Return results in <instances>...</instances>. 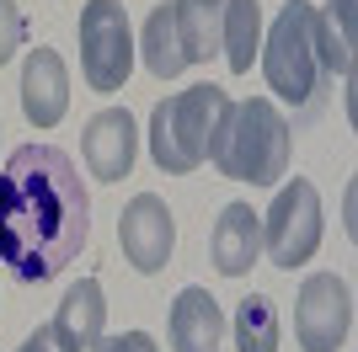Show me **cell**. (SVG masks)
<instances>
[{
	"instance_id": "1",
	"label": "cell",
	"mask_w": 358,
	"mask_h": 352,
	"mask_svg": "<svg viewBox=\"0 0 358 352\" xmlns=\"http://www.w3.org/2000/svg\"><path fill=\"white\" fill-rule=\"evenodd\" d=\"M91 192L54 145H22L0 171V262L22 283H43L80 256Z\"/></svg>"
},
{
	"instance_id": "2",
	"label": "cell",
	"mask_w": 358,
	"mask_h": 352,
	"mask_svg": "<svg viewBox=\"0 0 358 352\" xmlns=\"http://www.w3.org/2000/svg\"><path fill=\"white\" fill-rule=\"evenodd\" d=\"M289 149H294L289 117L268 96H252V102H230V112H224L220 133H214V145H209V161L230 182L273 187L289 171Z\"/></svg>"
},
{
	"instance_id": "3",
	"label": "cell",
	"mask_w": 358,
	"mask_h": 352,
	"mask_svg": "<svg viewBox=\"0 0 358 352\" xmlns=\"http://www.w3.org/2000/svg\"><path fill=\"white\" fill-rule=\"evenodd\" d=\"M310 0H289L273 32L262 38V75H268V86L278 102H289L299 117H315L321 102H327V70H321V59H315V38H310Z\"/></svg>"
},
{
	"instance_id": "4",
	"label": "cell",
	"mask_w": 358,
	"mask_h": 352,
	"mask_svg": "<svg viewBox=\"0 0 358 352\" xmlns=\"http://www.w3.org/2000/svg\"><path fill=\"white\" fill-rule=\"evenodd\" d=\"M224 112H230V96L214 80L155 102V112H150V155H155V166L171 171V176L198 171V166L209 161V145H214V133H220Z\"/></svg>"
},
{
	"instance_id": "5",
	"label": "cell",
	"mask_w": 358,
	"mask_h": 352,
	"mask_svg": "<svg viewBox=\"0 0 358 352\" xmlns=\"http://www.w3.org/2000/svg\"><path fill=\"white\" fill-rule=\"evenodd\" d=\"M134 70V32H129V11L118 0H86L80 6V75L91 91H123Z\"/></svg>"
},
{
	"instance_id": "6",
	"label": "cell",
	"mask_w": 358,
	"mask_h": 352,
	"mask_svg": "<svg viewBox=\"0 0 358 352\" xmlns=\"http://www.w3.org/2000/svg\"><path fill=\"white\" fill-rule=\"evenodd\" d=\"M321 230H327V224H321V192H315L305 176H294V182L278 187L273 208L262 214V251H268L273 267L294 272L299 262H310V256H315Z\"/></svg>"
},
{
	"instance_id": "7",
	"label": "cell",
	"mask_w": 358,
	"mask_h": 352,
	"mask_svg": "<svg viewBox=\"0 0 358 352\" xmlns=\"http://www.w3.org/2000/svg\"><path fill=\"white\" fill-rule=\"evenodd\" d=\"M353 331V293L337 272H310L294 299V337L305 352H337Z\"/></svg>"
},
{
	"instance_id": "8",
	"label": "cell",
	"mask_w": 358,
	"mask_h": 352,
	"mask_svg": "<svg viewBox=\"0 0 358 352\" xmlns=\"http://www.w3.org/2000/svg\"><path fill=\"white\" fill-rule=\"evenodd\" d=\"M118 246L129 256L134 272H161L171 262V246H177V219H171V208L155 198V192H139L134 203L123 208L118 219Z\"/></svg>"
},
{
	"instance_id": "9",
	"label": "cell",
	"mask_w": 358,
	"mask_h": 352,
	"mask_svg": "<svg viewBox=\"0 0 358 352\" xmlns=\"http://www.w3.org/2000/svg\"><path fill=\"white\" fill-rule=\"evenodd\" d=\"M80 155H86L91 176L96 182H123L134 171V155H139V129L123 107H107L86 123V139H80Z\"/></svg>"
},
{
	"instance_id": "10",
	"label": "cell",
	"mask_w": 358,
	"mask_h": 352,
	"mask_svg": "<svg viewBox=\"0 0 358 352\" xmlns=\"http://www.w3.org/2000/svg\"><path fill=\"white\" fill-rule=\"evenodd\" d=\"M22 112L32 129H54L70 112V70L54 48H32L22 64Z\"/></svg>"
},
{
	"instance_id": "11",
	"label": "cell",
	"mask_w": 358,
	"mask_h": 352,
	"mask_svg": "<svg viewBox=\"0 0 358 352\" xmlns=\"http://www.w3.org/2000/svg\"><path fill=\"white\" fill-rule=\"evenodd\" d=\"M209 256L224 278H246L262 256V214H252V203H230L209 230Z\"/></svg>"
},
{
	"instance_id": "12",
	"label": "cell",
	"mask_w": 358,
	"mask_h": 352,
	"mask_svg": "<svg viewBox=\"0 0 358 352\" xmlns=\"http://www.w3.org/2000/svg\"><path fill=\"white\" fill-rule=\"evenodd\" d=\"M224 309L209 288H182L171 305V347L177 352H220Z\"/></svg>"
},
{
	"instance_id": "13",
	"label": "cell",
	"mask_w": 358,
	"mask_h": 352,
	"mask_svg": "<svg viewBox=\"0 0 358 352\" xmlns=\"http://www.w3.org/2000/svg\"><path fill=\"white\" fill-rule=\"evenodd\" d=\"M107 325V299H102V283L96 278H80L70 283V293L59 299V315H54V331L70 352H91L96 337Z\"/></svg>"
},
{
	"instance_id": "14",
	"label": "cell",
	"mask_w": 358,
	"mask_h": 352,
	"mask_svg": "<svg viewBox=\"0 0 358 352\" xmlns=\"http://www.w3.org/2000/svg\"><path fill=\"white\" fill-rule=\"evenodd\" d=\"M257 48H262V0H224L220 16V54L236 75L252 70Z\"/></svg>"
},
{
	"instance_id": "15",
	"label": "cell",
	"mask_w": 358,
	"mask_h": 352,
	"mask_svg": "<svg viewBox=\"0 0 358 352\" xmlns=\"http://www.w3.org/2000/svg\"><path fill=\"white\" fill-rule=\"evenodd\" d=\"M220 16H224V0H182V6H171L177 43L187 64H203V59L220 54Z\"/></svg>"
},
{
	"instance_id": "16",
	"label": "cell",
	"mask_w": 358,
	"mask_h": 352,
	"mask_svg": "<svg viewBox=\"0 0 358 352\" xmlns=\"http://www.w3.org/2000/svg\"><path fill=\"white\" fill-rule=\"evenodd\" d=\"M310 38H315V59L327 75H353V0H331L327 11L310 22Z\"/></svg>"
},
{
	"instance_id": "17",
	"label": "cell",
	"mask_w": 358,
	"mask_h": 352,
	"mask_svg": "<svg viewBox=\"0 0 358 352\" xmlns=\"http://www.w3.org/2000/svg\"><path fill=\"white\" fill-rule=\"evenodd\" d=\"M145 70L155 80H171V75L187 70L182 59V43H177V22H171V6H155L145 22Z\"/></svg>"
},
{
	"instance_id": "18",
	"label": "cell",
	"mask_w": 358,
	"mask_h": 352,
	"mask_svg": "<svg viewBox=\"0 0 358 352\" xmlns=\"http://www.w3.org/2000/svg\"><path fill=\"white\" fill-rule=\"evenodd\" d=\"M236 352H278V309L268 293H246L236 305Z\"/></svg>"
},
{
	"instance_id": "19",
	"label": "cell",
	"mask_w": 358,
	"mask_h": 352,
	"mask_svg": "<svg viewBox=\"0 0 358 352\" xmlns=\"http://www.w3.org/2000/svg\"><path fill=\"white\" fill-rule=\"evenodd\" d=\"M22 38H27V22L16 11V0H0V64L22 48Z\"/></svg>"
},
{
	"instance_id": "20",
	"label": "cell",
	"mask_w": 358,
	"mask_h": 352,
	"mask_svg": "<svg viewBox=\"0 0 358 352\" xmlns=\"http://www.w3.org/2000/svg\"><path fill=\"white\" fill-rule=\"evenodd\" d=\"M91 352H161L150 342V331H123V337H96Z\"/></svg>"
},
{
	"instance_id": "21",
	"label": "cell",
	"mask_w": 358,
	"mask_h": 352,
	"mask_svg": "<svg viewBox=\"0 0 358 352\" xmlns=\"http://www.w3.org/2000/svg\"><path fill=\"white\" fill-rule=\"evenodd\" d=\"M16 352H70V347L59 342V331H54V325H38V331H32Z\"/></svg>"
}]
</instances>
